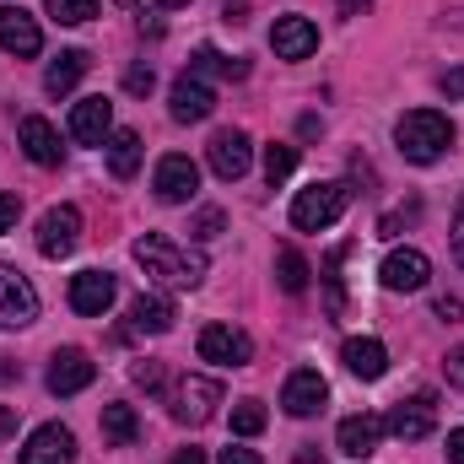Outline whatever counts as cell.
Masks as SVG:
<instances>
[{
    "instance_id": "obj_16",
    "label": "cell",
    "mask_w": 464,
    "mask_h": 464,
    "mask_svg": "<svg viewBox=\"0 0 464 464\" xmlns=\"http://www.w3.org/2000/svg\"><path fill=\"white\" fill-rule=\"evenodd\" d=\"M383 432H389V421H383V416L356 411V416H346V421L335 427V443H341V454H351V459H367V454H378Z\"/></svg>"
},
{
    "instance_id": "obj_40",
    "label": "cell",
    "mask_w": 464,
    "mask_h": 464,
    "mask_svg": "<svg viewBox=\"0 0 464 464\" xmlns=\"http://www.w3.org/2000/svg\"><path fill=\"white\" fill-rule=\"evenodd\" d=\"M217 464H259V454H254V449H237V443H227Z\"/></svg>"
},
{
    "instance_id": "obj_26",
    "label": "cell",
    "mask_w": 464,
    "mask_h": 464,
    "mask_svg": "<svg viewBox=\"0 0 464 464\" xmlns=\"http://www.w3.org/2000/svg\"><path fill=\"white\" fill-rule=\"evenodd\" d=\"M308 276H314V270H308V259H303L292 243L276 248V286H281L286 297H303V292H308Z\"/></svg>"
},
{
    "instance_id": "obj_44",
    "label": "cell",
    "mask_w": 464,
    "mask_h": 464,
    "mask_svg": "<svg viewBox=\"0 0 464 464\" xmlns=\"http://www.w3.org/2000/svg\"><path fill=\"white\" fill-rule=\"evenodd\" d=\"M173 464H206V454H200V449H179V454H173Z\"/></svg>"
},
{
    "instance_id": "obj_33",
    "label": "cell",
    "mask_w": 464,
    "mask_h": 464,
    "mask_svg": "<svg viewBox=\"0 0 464 464\" xmlns=\"http://www.w3.org/2000/svg\"><path fill=\"white\" fill-rule=\"evenodd\" d=\"M130 378H135L146 394H157V389H162V367H157V362H135V367H130Z\"/></svg>"
},
{
    "instance_id": "obj_28",
    "label": "cell",
    "mask_w": 464,
    "mask_h": 464,
    "mask_svg": "<svg viewBox=\"0 0 464 464\" xmlns=\"http://www.w3.org/2000/svg\"><path fill=\"white\" fill-rule=\"evenodd\" d=\"M189 71H195V76H206V71H217V76H227V82H243V76H248V60H232V54H217V49L206 44V49H195V60H189Z\"/></svg>"
},
{
    "instance_id": "obj_4",
    "label": "cell",
    "mask_w": 464,
    "mask_h": 464,
    "mask_svg": "<svg viewBox=\"0 0 464 464\" xmlns=\"http://www.w3.org/2000/svg\"><path fill=\"white\" fill-rule=\"evenodd\" d=\"M217 405H222V383H217V378H200V372H184V378L173 383V394H168V411H173V421H184V427H206V421L217 416Z\"/></svg>"
},
{
    "instance_id": "obj_27",
    "label": "cell",
    "mask_w": 464,
    "mask_h": 464,
    "mask_svg": "<svg viewBox=\"0 0 464 464\" xmlns=\"http://www.w3.org/2000/svg\"><path fill=\"white\" fill-rule=\"evenodd\" d=\"M103 438H109L114 449H130V443L140 438V421H135L130 405H103Z\"/></svg>"
},
{
    "instance_id": "obj_20",
    "label": "cell",
    "mask_w": 464,
    "mask_h": 464,
    "mask_svg": "<svg viewBox=\"0 0 464 464\" xmlns=\"http://www.w3.org/2000/svg\"><path fill=\"white\" fill-rule=\"evenodd\" d=\"M270 49H276L281 60H308V54L319 49V27H314L308 16H276V27H270Z\"/></svg>"
},
{
    "instance_id": "obj_22",
    "label": "cell",
    "mask_w": 464,
    "mask_h": 464,
    "mask_svg": "<svg viewBox=\"0 0 464 464\" xmlns=\"http://www.w3.org/2000/svg\"><path fill=\"white\" fill-rule=\"evenodd\" d=\"M173 319H179V308H173L168 297H157V292H140V297L130 303V324H135L140 335H168Z\"/></svg>"
},
{
    "instance_id": "obj_36",
    "label": "cell",
    "mask_w": 464,
    "mask_h": 464,
    "mask_svg": "<svg viewBox=\"0 0 464 464\" xmlns=\"http://www.w3.org/2000/svg\"><path fill=\"white\" fill-rule=\"evenodd\" d=\"M438 87H443V98H449V103H464V65L443 71V82H438Z\"/></svg>"
},
{
    "instance_id": "obj_21",
    "label": "cell",
    "mask_w": 464,
    "mask_h": 464,
    "mask_svg": "<svg viewBox=\"0 0 464 464\" xmlns=\"http://www.w3.org/2000/svg\"><path fill=\"white\" fill-rule=\"evenodd\" d=\"M22 151H27V162H38V168H60V157H65V146H60V135H54V124L44 114H27L22 119Z\"/></svg>"
},
{
    "instance_id": "obj_19",
    "label": "cell",
    "mask_w": 464,
    "mask_h": 464,
    "mask_svg": "<svg viewBox=\"0 0 464 464\" xmlns=\"http://www.w3.org/2000/svg\"><path fill=\"white\" fill-rule=\"evenodd\" d=\"M109 135H114V103H109V98H82V103L71 109V140L103 146Z\"/></svg>"
},
{
    "instance_id": "obj_15",
    "label": "cell",
    "mask_w": 464,
    "mask_h": 464,
    "mask_svg": "<svg viewBox=\"0 0 464 464\" xmlns=\"http://www.w3.org/2000/svg\"><path fill=\"white\" fill-rule=\"evenodd\" d=\"M206 157H211V173L232 184V179H243V173H248L254 140H248L243 130H217V135H211V146H206Z\"/></svg>"
},
{
    "instance_id": "obj_8",
    "label": "cell",
    "mask_w": 464,
    "mask_h": 464,
    "mask_svg": "<svg viewBox=\"0 0 464 464\" xmlns=\"http://www.w3.org/2000/svg\"><path fill=\"white\" fill-rule=\"evenodd\" d=\"M195 351H200V362H217V367H248L254 362V341L237 324H206Z\"/></svg>"
},
{
    "instance_id": "obj_14",
    "label": "cell",
    "mask_w": 464,
    "mask_h": 464,
    "mask_svg": "<svg viewBox=\"0 0 464 464\" xmlns=\"http://www.w3.org/2000/svg\"><path fill=\"white\" fill-rule=\"evenodd\" d=\"M211 109H217V92L195 71H184L173 82V92H168V114L179 119V124H200V119H211Z\"/></svg>"
},
{
    "instance_id": "obj_23",
    "label": "cell",
    "mask_w": 464,
    "mask_h": 464,
    "mask_svg": "<svg viewBox=\"0 0 464 464\" xmlns=\"http://www.w3.org/2000/svg\"><path fill=\"white\" fill-rule=\"evenodd\" d=\"M346 367L362 378V383H372V378H383L389 372V351H383V341H372V335H356V341H346Z\"/></svg>"
},
{
    "instance_id": "obj_18",
    "label": "cell",
    "mask_w": 464,
    "mask_h": 464,
    "mask_svg": "<svg viewBox=\"0 0 464 464\" xmlns=\"http://www.w3.org/2000/svg\"><path fill=\"white\" fill-rule=\"evenodd\" d=\"M0 49L16 54V60H33L44 49V33H38V22L22 5H0Z\"/></svg>"
},
{
    "instance_id": "obj_6",
    "label": "cell",
    "mask_w": 464,
    "mask_h": 464,
    "mask_svg": "<svg viewBox=\"0 0 464 464\" xmlns=\"http://www.w3.org/2000/svg\"><path fill=\"white\" fill-rule=\"evenodd\" d=\"M76 243H82V211L76 206H49L38 217V254L44 259H65V254H76Z\"/></svg>"
},
{
    "instance_id": "obj_37",
    "label": "cell",
    "mask_w": 464,
    "mask_h": 464,
    "mask_svg": "<svg viewBox=\"0 0 464 464\" xmlns=\"http://www.w3.org/2000/svg\"><path fill=\"white\" fill-rule=\"evenodd\" d=\"M416 217H421V206H405V211H394V217H383V222H378V232H383V237H394V232L405 227V222H416Z\"/></svg>"
},
{
    "instance_id": "obj_38",
    "label": "cell",
    "mask_w": 464,
    "mask_h": 464,
    "mask_svg": "<svg viewBox=\"0 0 464 464\" xmlns=\"http://www.w3.org/2000/svg\"><path fill=\"white\" fill-rule=\"evenodd\" d=\"M16 217H22V200L16 195H0V232L16 227Z\"/></svg>"
},
{
    "instance_id": "obj_34",
    "label": "cell",
    "mask_w": 464,
    "mask_h": 464,
    "mask_svg": "<svg viewBox=\"0 0 464 464\" xmlns=\"http://www.w3.org/2000/svg\"><path fill=\"white\" fill-rule=\"evenodd\" d=\"M124 92L146 98V92H151V65H130V71H124Z\"/></svg>"
},
{
    "instance_id": "obj_5",
    "label": "cell",
    "mask_w": 464,
    "mask_h": 464,
    "mask_svg": "<svg viewBox=\"0 0 464 464\" xmlns=\"http://www.w3.org/2000/svg\"><path fill=\"white\" fill-rule=\"evenodd\" d=\"M38 319V292L16 265H0V330H22Z\"/></svg>"
},
{
    "instance_id": "obj_11",
    "label": "cell",
    "mask_w": 464,
    "mask_h": 464,
    "mask_svg": "<svg viewBox=\"0 0 464 464\" xmlns=\"http://www.w3.org/2000/svg\"><path fill=\"white\" fill-rule=\"evenodd\" d=\"M432 427H438V400L432 394H411L389 411V432L400 443H421V438H432Z\"/></svg>"
},
{
    "instance_id": "obj_1",
    "label": "cell",
    "mask_w": 464,
    "mask_h": 464,
    "mask_svg": "<svg viewBox=\"0 0 464 464\" xmlns=\"http://www.w3.org/2000/svg\"><path fill=\"white\" fill-rule=\"evenodd\" d=\"M130 254H135V265H140L151 281H162V286L189 292V286H200V281H206V254H200V248L173 243L168 232H140Z\"/></svg>"
},
{
    "instance_id": "obj_32",
    "label": "cell",
    "mask_w": 464,
    "mask_h": 464,
    "mask_svg": "<svg viewBox=\"0 0 464 464\" xmlns=\"http://www.w3.org/2000/svg\"><path fill=\"white\" fill-rule=\"evenodd\" d=\"M49 16L65 22V27H82V22L98 16V0H49Z\"/></svg>"
},
{
    "instance_id": "obj_24",
    "label": "cell",
    "mask_w": 464,
    "mask_h": 464,
    "mask_svg": "<svg viewBox=\"0 0 464 464\" xmlns=\"http://www.w3.org/2000/svg\"><path fill=\"white\" fill-rule=\"evenodd\" d=\"M87 65H92L87 49H65L60 60H49V71H44V92H49V98H65V92L87 76Z\"/></svg>"
},
{
    "instance_id": "obj_2",
    "label": "cell",
    "mask_w": 464,
    "mask_h": 464,
    "mask_svg": "<svg viewBox=\"0 0 464 464\" xmlns=\"http://www.w3.org/2000/svg\"><path fill=\"white\" fill-rule=\"evenodd\" d=\"M394 140H400V157L405 162L427 168V162H438L454 146V119L438 114V109H411V114L394 124Z\"/></svg>"
},
{
    "instance_id": "obj_46",
    "label": "cell",
    "mask_w": 464,
    "mask_h": 464,
    "mask_svg": "<svg viewBox=\"0 0 464 464\" xmlns=\"http://www.w3.org/2000/svg\"><path fill=\"white\" fill-rule=\"evenodd\" d=\"M11 427H16V416H11V411H5V405H0V438H5V432H11Z\"/></svg>"
},
{
    "instance_id": "obj_25",
    "label": "cell",
    "mask_w": 464,
    "mask_h": 464,
    "mask_svg": "<svg viewBox=\"0 0 464 464\" xmlns=\"http://www.w3.org/2000/svg\"><path fill=\"white\" fill-rule=\"evenodd\" d=\"M103 151H109V173H114L119 184H130L135 168H140V135H135V130H114Z\"/></svg>"
},
{
    "instance_id": "obj_10",
    "label": "cell",
    "mask_w": 464,
    "mask_h": 464,
    "mask_svg": "<svg viewBox=\"0 0 464 464\" xmlns=\"http://www.w3.org/2000/svg\"><path fill=\"white\" fill-rule=\"evenodd\" d=\"M324 400H330V383H324V372L319 367H297L292 378H286V389H281V405H286V416H319L324 411Z\"/></svg>"
},
{
    "instance_id": "obj_3",
    "label": "cell",
    "mask_w": 464,
    "mask_h": 464,
    "mask_svg": "<svg viewBox=\"0 0 464 464\" xmlns=\"http://www.w3.org/2000/svg\"><path fill=\"white\" fill-rule=\"evenodd\" d=\"M351 206L346 184H308L292 200V227L297 232H324L330 222H341V211Z\"/></svg>"
},
{
    "instance_id": "obj_41",
    "label": "cell",
    "mask_w": 464,
    "mask_h": 464,
    "mask_svg": "<svg viewBox=\"0 0 464 464\" xmlns=\"http://www.w3.org/2000/svg\"><path fill=\"white\" fill-rule=\"evenodd\" d=\"M443 372H449V383H464V346H459V351H449Z\"/></svg>"
},
{
    "instance_id": "obj_47",
    "label": "cell",
    "mask_w": 464,
    "mask_h": 464,
    "mask_svg": "<svg viewBox=\"0 0 464 464\" xmlns=\"http://www.w3.org/2000/svg\"><path fill=\"white\" fill-rule=\"evenodd\" d=\"M11 378H16V367H11V362L0 356V383H11Z\"/></svg>"
},
{
    "instance_id": "obj_39",
    "label": "cell",
    "mask_w": 464,
    "mask_h": 464,
    "mask_svg": "<svg viewBox=\"0 0 464 464\" xmlns=\"http://www.w3.org/2000/svg\"><path fill=\"white\" fill-rule=\"evenodd\" d=\"M438 319H443V324H459L464 303H459V297H438Z\"/></svg>"
},
{
    "instance_id": "obj_45",
    "label": "cell",
    "mask_w": 464,
    "mask_h": 464,
    "mask_svg": "<svg viewBox=\"0 0 464 464\" xmlns=\"http://www.w3.org/2000/svg\"><path fill=\"white\" fill-rule=\"evenodd\" d=\"M292 464H324V454H319V449H303V454H297Z\"/></svg>"
},
{
    "instance_id": "obj_43",
    "label": "cell",
    "mask_w": 464,
    "mask_h": 464,
    "mask_svg": "<svg viewBox=\"0 0 464 464\" xmlns=\"http://www.w3.org/2000/svg\"><path fill=\"white\" fill-rule=\"evenodd\" d=\"M449 464H464V427L449 432Z\"/></svg>"
},
{
    "instance_id": "obj_42",
    "label": "cell",
    "mask_w": 464,
    "mask_h": 464,
    "mask_svg": "<svg viewBox=\"0 0 464 464\" xmlns=\"http://www.w3.org/2000/svg\"><path fill=\"white\" fill-rule=\"evenodd\" d=\"M454 259L464 265V200H459V211H454Z\"/></svg>"
},
{
    "instance_id": "obj_7",
    "label": "cell",
    "mask_w": 464,
    "mask_h": 464,
    "mask_svg": "<svg viewBox=\"0 0 464 464\" xmlns=\"http://www.w3.org/2000/svg\"><path fill=\"white\" fill-rule=\"evenodd\" d=\"M92 378H98V362H92L87 351L82 346H60L54 356H49V378H44V383H49V394L65 400V394H82Z\"/></svg>"
},
{
    "instance_id": "obj_35",
    "label": "cell",
    "mask_w": 464,
    "mask_h": 464,
    "mask_svg": "<svg viewBox=\"0 0 464 464\" xmlns=\"http://www.w3.org/2000/svg\"><path fill=\"white\" fill-rule=\"evenodd\" d=\"M195 237H217V232H222V211H217V206H206V211H200V217H195Z\"/></svg>"
},
{
    "instance_id": "obj_13",
    "label": "cell",
    "mask_w": 464,
    "mask_h": 464,
    "mask_svg": "<svg viewBox=\"0 0 464 464\" xmlns=\"http://www.w3.org/2000/svg\"><path fill=\"white\" fill-rule=\"evenodd\" d=\"M114 276L109 270H82V276H71V308L82 314V319H103L109 308H114Z\"/></svg>"
},
{
    "instance_id": "obj_31",
    "label": "cell",
    "mask_w": 464,
    "mask_h": 464,
    "mask_svg": "<svg viewBox=\"0 0 464 464\" xmlns=\"http://www.w3.org/2000/svg\"><path fill=\"white\" fill-rule=\"evenodd\" d=\"M265 421H270V416H265L259 400H237V405H232V432H237V438H259Z\"/></svg>"
},
{
    "instance_id": "obj_17",
    "label": "cell",
    "mask_w": 464,
    "mask_h": 464,
    "mask_svg": "<svg viewBox=\"0 0 464 464\" xmlns=\"http://www.w3.org/2000/svg\"><path fill=\"white\" fill-rule=\"evenodd\" d=\"M71 459H76V432L60 427V421L38 427V432L22 443V464H71Z\"/></svg>"
},
{
    "instance_id": "obj_30",
    "label": "cell",
    "mask_w": 464,
    "mask_h": 464,
    "mask_svg": "<svg viewBox=\"0 0 464 464\" xmlns=\"http://www.w3.org/2000/svg\"><path fill=\"white\" fill-rule=\"evenodd\" d=\"M292 168H297V146H292V140L265 146V179H270V184H286V179H292Z\"/></svg>"
},
{
    "instance_id": "obj_12",
    "label": "cell",
    "mask_w": 464,
    "mask_h": 464,
    "mask_svg": "<svg viewBox=\"0 0 464 464\" xmlns=\"http://www.w3.org/2000/svg\"><path fill=\"white\" fill-rule=\"evenodd\" d=\"M378 281H383L389 292H421V286L432 281V259H427L421 248H394V254L383 259Z\"/></svg>"
},
{
    "instance_id": "obj_29",
    "label": "cell",
    "mask_w": 464,
    "mask_h": 464,
    "mask_svg": "<svg viewBox=\"0 0 464 464\" xmlns=\"http://www.w3.org/2000/svg\"><path fill=\"white\" fill-rule=\"evenodd\" d=\"M341 259H346V248H335V254L324 259V308H330V319H341V314H346V286H341Z\"/></svg>"
},
{
    "instance_id": "obj_9",
    "label": "cell",
    "mask_w": 464,
    "mask_h": 464,
    "mask_svg": "<svg viewBox=\"0 0 464 464\" xmlns=\"http://www.w3.org/2000/svg\"><path fill=\"white\" fill-rule=\"evenodd\" d=\"M151 189H157V200L162 206H184V200H195V189H200V168L189 162V157H162L157 162V179H151Z\"/></svg>"
},
{
    "instance_id": "obj_48",
    "label": "cell",
    "mask_w": 464,
    "mask_h": 464,
    "mask_svg": "<svg viewBox=\"0 0 464 464\" xmlns=\"http://www.w3.org/2000/svg\"><path fill=\"white\" fill-rule=\"evenodd\" d=\"M157 5H162V11H179V5H189V0H157Z\"/></svg>"
}]
</instances>
